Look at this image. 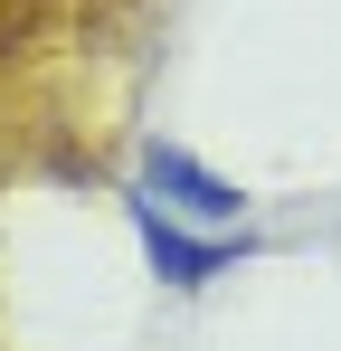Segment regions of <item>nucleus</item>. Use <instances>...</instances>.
Returning <instances> with one entry per match:
<instances>
[{"instance_id": "nucleus-1", "label": "nucleus", "mask_w": 341, "mask_h": 351, "mask_svg": "<svg viewBox=\"0 0 341 351\" xmlns=\"http://www.w3.org/2000/svg\"><path fill=\"white\" fill-rule=\"evenodd\" d=\"M123 219H133V247H142V266H152V285L170 294H209L247 256V237H227V228H199V219H170L152 190H123Z\"/></svg>"}, {"instance_id": "nucleus-2", "label": "nucleus", "mask_w": 341, "mask_h": 351, "mask_svg": "<svg viewBox=\"0 0 341 351\" xmlns=\"http://www.w3.org/2000/svg\"><path fill=\"white\" fill-rule=\"evenodd\" d=\"M133 190H152L170 219H199V228H237L247 219V190L227 171H209L190 143H170V133H152L142 143V162H133Z\"/></svg>"}]
</instances>
